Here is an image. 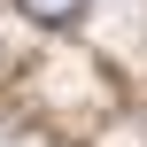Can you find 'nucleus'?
Masks as SVG:
<instances>
[{
	"label": "nucleus",
	"mask_w": 147,
	"mask_h": 147,
	"mask_svg": "<svg viewBox=\"0 0 147 147\" xmlns=\"http://www.w3.org/2000/svg\"><path fill=\"white\" fill-rule=\"evenodd\" d=\"M23 16H39V23H78L85 0H23Z\"/></svg>",
	"instance_id": "obj_1"
}]
</instances>
